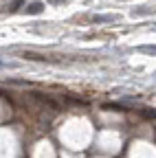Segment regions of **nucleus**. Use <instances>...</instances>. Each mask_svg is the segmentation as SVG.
Listing matches in <instances>:
<instances>
[{
  "label": "nucleus",
  "mask_w": 156,
  "mask_h": 158,
  "mask_svg": "<svg viewBox=\"0 0 156 158\" xmlns=\"http://www.w3.org/2000/svg\"><path fill=\"white\" fill-rule=\"evenodd\" d=\"M116 20H119V18L110 13V15H95L92 22H97V24H106V22H116Z\"/></svg>",
  "instance_id": "obj_1"
},
{
  "label": "nucleus",
  "mask_w": 156,
  "mask_h": 158,
  "mask_svg": "<svg viewBox=\"0 0 156 158\" xmlns=\"http://www.w3.org/2000/svg\"><path fill=\"white\" fill-rule=\"evenodd\" d=\"M103 108L106 110H125V106H121V103H103Z\"/></svg>",
  "instance_id": "obj_5"
},
{
  "label": "nucleus",
  "mask_w": 156,
  "mask_h": 158,
  "mask_svg": "<svg viewBox=\"0 0 156 158\" xmlns=\"http://www.w3.org/2000/svg\"><path fill=\"white\" fill-rule=\"evenodd\" d=\"M24 57H27V59H33V62H48L44 55H40V53H29V51L24 53Z\"/></svg>",
  "instance_id": "obj_3"
},
{
  "label": "nucleus",
  "mask_w": 156,
  "mask_h": 158,
  "mask_svg": "<svg viewBox=\"0 0 156 158\" xmlns=\"http://www.w3.org/2000/svg\"><path fill=\"white\" fill-rule=\"evenodd\" d=\"M24 11L31 13V15H37V13H42V11H44V5H42V2H31Z\"/></svg>",
  "instance_id": "obj_2"
},
{
  "label": "nucleus",
  "mask_w": 156,
  "mask_h": 158,
  "mask_svg": "<svg viewBox=\"0 0 156 158\" xmlns=\"http://www.w3.org/2000/svg\"><path fill=\"white\" fill-rule=\"evenodd\" d=\"M22 5H24V0H13V2H9V7H7V11H9V13H15L18 9H20V7H22Z\"/></svg>",
  "instance_id": "obj_4"
},
{
  "label": "nucleus",
  "mask_w": 156,
  "mask_h": 158,
  "mask_svg": "<svg viewBox=\"0 0 156 158\" xmlns=\"http://www.w3.org/2000/svg\"><path fill=\"white\" fill-rule=\"evenodd\" d=\"M46 2H51V5H60V2H66V0H46Z\"/></svg>",
  "instance_id": "obj_7"
},
{
  "label": "nucleus",
  "mask_w": 156,
  "mask_h": 158,
  "mask_svg": "<svg viewBox=\"0 0 156 158\" xmlns=\"http://www.w3.org/2000/svg\"><path fill=\"white\" fill-rule=\"evenodd\" d=\"M143 116L145 118H154V110H143Z\"/></svg>",
  "instance_id": "obj_6"
}]
</instances>
